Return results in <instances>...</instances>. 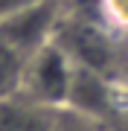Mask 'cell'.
<instances>
[{
	"label": "cell",
	"mask_w": 128,
	"mask_h": 131,
	"mask_svg": "<svg viewBox=\"0 0 128 131\" xmlns=\"http://www.w3.org/2000/svg\"><path fill=\"white\" fill-rule=\"evenodd\" d=\"M73 70H76L73 58L55 41H50L26 58L20 93L26 99H32V102L50 108V111H64L67 96H70Z\"/></svg>",
	"instance_id": "cell-1"
},
{
	"label": "cell",
	"mask_w": 128,
	"mask_h": 131,
	"mask_svg": "<svg viewBox=\"0 0 128 131\" xmlns=\"http://www.w3.org/2000/svg\"><path fill=\"white\" fill-rule=\"evenodd\" d=\"M61 0H35L24 9L0 18V38L12 44L20 56H32L44 44L55 38V26L61 20Z\"/></svg>",
	"instance_id": "cell-2"
},
{
	"label": "cell",
	"mask_w": 128,
	"mask_h": 131,
	"mask_svg": "<svg viewBox=\"0 0 128 131\" xmlns=\"http://www.w3.org/2000/svg\"><path fill=\"white\" fill-rule=\"evenodd\" d=\"M119 84L114 76L90 70V67H79L73 70V82H70V96H67L64 111L82 114L87 119H96L105 125V119L111 117L117 99H119Z\"/></svg>",
	"instance_id": "cell-3"
},
{
	"label": "cell",
	"mask_w": 128,
	"mask_h": 131,
	"mask_svg": "<svg viewBox=\"0 0 128 131\" xmlns=\"http://www.w3.org/2000/svg\"><path fill=\"white\" fill-rule=\"evenodd\" d=\"M58 111H50L24 93L0 99V131H52Z\"/></svg>",
	"instance_id": "cell-4"
},
{
	"label": "cell",
	"mask_w": 128,
	"mask_h": 131,
	"mask_svg": "<svg viewBox=\"0 0 128 131\" xmlns=\"http://www.w3.org/2000/svg\"><path fill=\"white\" fill-rule=\"evenodd\" d=\"M24 70H26V56H20L12 44L0 38V99L20 93Z\"/></svg>",
	"instance_id": "cell-5"
},
{
	"label": "cell",
	"mask_w": 128,
	"mask_h": 131,
	"mask_svg": "<svg viewBox=\"0 0 128 131\" xmlns=\"http://www.w3.org/2000/svg\"><path fill=\"white\" fill-rule=\"evenodd\" d=\"M96 15L114 35H128V0H96Z\"/></svg>",
	"instance_id": "cell-6"
},
{
	"label": "cell",
	"mask_w": 128,
	"mask_h": 131,
	"mask_svg": "<svg viewBox=\"0 0 128 131\" xmlns=\"http://www.w3.org/2000/svg\"><path fill=\"white\" fill-rule=\"evenodd\" d=\"M52 131H108L102 122L96 119H87L82 114H73V111H58L55 114V122H52Z\"/></svg>",
	"instance_id": "cell-7"
},
{
	"label": "cell",
	"mask_w": 128,
	"mask_h": 131,
	"mask_svg": "<svg viewBox=\"0 0 128 131\" xmlns=\"http://www.w3.org/2000/svg\"><path fill=\"white\" fill-rule=\"evenodd\" d=\"M108 131H128V88H119V99L111 111V117L105 119Z\"/></svg>",
	"instance_id": "cell-8"
},
{
	"label": "cell",
	"mask_w": 128,
	"mask_h": 131,
	"mask_svg": "<svg viewBox=\"0 0 128 131\" xmlns=\"http://www.w3.org/2000/svg\"><path fill=\"white\" fill-rule=\"evenodd\" d=\"M29 3H35V0H0V18H6V15L24 9V6H29Z\"/></svg>",
	"instance_id": "cell-9"
}]
</instances>
